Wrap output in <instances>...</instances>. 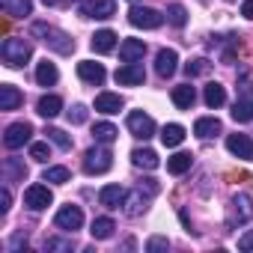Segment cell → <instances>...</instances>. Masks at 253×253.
Returning <instances> with one entry per match:
<instances>
[{
  "instance_id": "obj_25",
  "label": "cell",
  "mask_w": 253,
  "mask_h": 253,
  "mask_svg": "<svg viewBox=\"0 0 253 253\" xmlns=\"http://www.w3.org/2000/svg\"><path fill=\"white\" fill-rule=\"evenodd\" d=\"M185 137H188V134H185V128H182L179 122H170V125H164V128H161V143H164L167 149H176Z\"/></svg>"
},
{
  "instance_id": "obj_46",
  "label": "cell",
  "mask_w": 253,
  "mask_h": 253,
  "mask_svg": "<svg viewBox=\"0 0 253 253\" xmlns=\"http://www.w3.org/2000/svg\"><path fill=\"white\" fill-rule=\"evenodd\" d=\"M42 3H45V6H57V3H60V0H42Z\"/></svg>"
},
{
  "instance_id": "obj_7",
  "label": "cell",
  "mask_w": 253,
  "mask_h": 253,
  "mask_svg": "<svg viewBox=\"0 0 253 253\" xmlns=\"http://www.w3.org/2000/svg\"><path fill=\"white\" fill-rule=\"evenodd\" d=\"M125 125H128V131H131L137 140H149V137L155 134V119H152L149 113H143V110H131Z\"/></svg>"
},
{
  "instance_id": "obj_36",
  "label": "cell",
  "mask_w": 253,
  "mask_h": 253,
  "mask_svg": "<svg viewBox=\"0 0 253 253\" xmlns=\"http://www.w3.org/2000/svg\"><path fill=\"white\" fill-rule=\"evenodd\" d=\"M72 238H45V244H42V250L45 253H72Z\"/></svg>"
},
{
  "instance_id": "obj_31",
  "label": "cell",
  "mask_w": 253,
  "mask_h": 253,
  "mask_svg": "<svg viewBox=\"0 0 253 253\" xmlns=\"http://www.w3.org/2000/svg\"><path fill=\"white\" fill-rule=\"evenodd\" d=\"M131 164H134V167H140V170H155L161 161H158V155H155L152 149H146V146H143V149H134V152H131Z\"/></svg>"
},
{
  "instance_id": "obj_10",
  "label": "cell",
  "mask_w": 253,
  "mask_h": 253,
  "mask_svg": "<svg viewBox=\"0 0 253 253\" xmlns=\"http://www.w3.org/2000/svg\"><path fill=\"white\" fill-rule=\"evenodd\" d=\"M30 134H33L30 122H12L3 131V143H6V149H21L24 143H30Z\"/></svg>"
},
{
  "instance_id": "obj_48",
  "label": "cell",
  "mask_w": 253,
  "mask_h": 253,
  "mask_svg": "<svg viewBox=\"0 0 253 253\" xmlns=\"http://www.w3.org/2000/svg\"><path fill=\"white\" fill-rule=\"evenodd\" d=\"M131 3H137V0H131Z\"/></svg>"
},
{
  "instance_id": "obj_27",
  "label": "cell",
  "mask_w": 253,
  "mask_h": 253,
  "mask_svg": "<svg viewBox=\"0 0 253 253\" xmlns=\"http://www.w3.org/2000/svg\"><path fill=\"white\" fill-rule=\"evenodd\" d=\"M232 119L235 122H250L253 119V95H247V92L238 95V101L232 104Z\"/></svg>"
},
{
  "instance_id": "obj_45",
  "label": "cell",
  "mask_w": 253,
  "mask_h": 253,
  "mask_svg": "<svg viewBox=\"0 0 253 253\" xmlns=\"http://www.w3.org/2000/svg\"><path fill=\"white\" fill-rule=\"evenodd\" d=\"M241 15L247 21H253V0H244V3H241Z\"/></svg>"
},
{
  "instance_id": "obj_9",
  "label": "cell",
  "mask_w": 253,
  "mask_h": 253,
  "mask_svg": "<svg viewBox=\"0 0 253 253\" xmlns=\"http://www.w3.org/2000/svg\"><path fill=\"white\" fill-rule=\"evenodd\" d=\"M51 203H54V194H51L48 185H30V188L24 191V206H27L30 211H42V209H48Z\"/></svg>"
},
{
  "instance_id": "obj_47",
  "label": "cell",
  "mask_w": 253,
  "mask_h": 253,
  "mask_svg": "<svg viewBox=\"0 0 253 253\" xmlns=\"http://www.w3.org/2000/svg\"><path fill=\"white\" fill-rule=\"evenodd\" d=\"M72 3H84V0H72Z\"/></svg>"
},
{
  "instance_id": "obj_16",
  "label": "cell",
  "mask_w": 253,
  "mask_h": 253,
  "mask_svg": "<svg viewBox=\"0 0 253 253\" xmlns=\"http://www.w3.org/2000/svg\"><path fill=\"white\" fill-rule=\"evenodd\" d=\"M122 107H125V98H122L119 92H98V95H95V110L104 113V116H113V113H119Z\"/></svg>"
},
{
  "instance_id": "obj_15",
  "label": "cell",
  "mask_w": 253,
  "mask_h": 253,
  "mask_svg": "<svg viewBox=\"0 0 253 253\" xmlns=\"http://www.w3.org/2000/svg\"><path fill=\"white\" fill-rule=\"evenodd\" d=\"M176 69H179V54H176L173 48H161L158 57H155V72H158L161 78H173Z\"/></svg>"
},
{
  "instance_id": "obj_40",
  "label": "cell",
  "mask_w": 253,
  "mask_h": 253,
  "mask_svg": "<svg viewBox=\"0 0 253 253\" xmlns=\"http://www.w3.org/2000/svg\"><path fill=\"white\" fill-rule=\"evenodd\" d=\"M161 250H170V238L167 235H152L146 241V253H161Z\"/></svg>"
},
{
  "instance_id": "obj_30",
  "label": "cell",
  "mask_w": 253,
  "mask_h": 253,
  "mask_svg": "<svg viewBox=\"0 0 253 253\" xmlns=\"http://www.w3.org/2000/svg\"><path fill=\"white\" fill-rule=\"evenodd\" d=\"M92 137H95V143H107L110 146L119 137V128H116L113 122H95L92 125Z\"/></svg>"
},
{
  "instance_id": "obj_17",
  "label": "cell",
  "mask_w": 253,
  "mask_h": 253,
  "mask_svg": "<svg viewBox=\"0 0 253 253\" xmlns=\"http://www.w3.org/2000/svg\"><path fill=\"white\" fill-rule=\"evenodd\" d=\"M146 54V42L143 39H125L119 45V60L122 63H140Z\"/></svg>"
},
{
  "instance_id": "obj_24",
  "label": "cell",
  "mask_w": 253,
  "mask_h": 253,
  "mask_svg": "<svg viewBox=\"0 0 253 253\" xmlns=\"http://www.w3.org/2000/svg\"><path fill=\"white\" fill-rule=\"evenodd\" d=\"M60 110H63V98H60V95H42V98L36 101V113L45 116V119L60 116Z\"/></svg>"
},
{
  "instance_id": "obj_4",
  "label": "cell",
  "mask_w": 253,
  "mask_h": 253,
  "mask_svg": "<svg viewBox=\"0 0 253 253\" xmlns=\"http://www.w3.org/2000/svg\"><path fill=\"white\" fill-rule=\"evenodd\" d=\"M110 167H113V155H110L107 143H95V146L84 155V170H86L89 176H101V173H107Z\"/></svg>"
},
{
  "instance_id": "obj_21",
  "label": "cell",
  "mask_w": 253,
  "mask_h": 253,
  "mask_svg": "<svg viewBox=\"0 0 253 253\" xmlns=\"http://www.w3.org/2000/svg\"><path fill=\"white\" fill-rule=\"evenodd\" d=\"M194 101H197V89H194L191 84H179V86H173V104H176L179 110H191Z\"/></svg>"
},
{
  "instance_id": "obj_13",
  "label": "cell",
  "mask_w": 253,
  "mask_h": 253,
  "mask_svg": "<svg viewBox=\"0 0 253 253\" xmlns=\"http://www.w3.org/2000/svg\"><path fill=\"white\" fill-rule=\"evenodd\" d=\"M78 78H81L84 84L101 86V84H104V78H107V72H104V66H101V63H95V60H81V63H78Z\"/></svg>"
},
{
  "instance_id": "obj_35",
  "label": "cell",
  "mask_w": 253,
  "mask_h": 253,
  "mask_svg": "<svg viewBox=\"0 0 253 253\" xmlns=\"http://www.w3.org/2000/svg\"><path fill=\"white\" fill-rule=\"evenodd\" d=\"M167 21L182 30V27L188 24V9H185L182 3H170V6H167Z\"/></svg>"
},
{
  "instance_id": "obj_12",
  "label": "cell",
  "mask_w": 253,
  "mask_h": 253,
  "mask_svg": "<svg viewBox=\"0 0 253 253\" xmlns=\"http://www.w3.org/2000/svg\"><path fill=\"white\" fill-rule=\"evenodd\" d=\"M116 84H122V86H140L143 81H146V69L140 66V63H125V66H119L116 69Z\"/></svg>"
},
{
  "instance_id": "obj_37",
  "label": "cell",
  "mask_w": 253,
  "mask_h": 253,
  "mask_svg": "<svg viewBox=\"0 0 253 253\" xmlns=\"http://www.w3.org/2000/svg\"><path fill=\"white\" fill-rule=\"evenodd\" d=\"M185 72H188V78H197V75H209V72H211V63H209L206 57H197V60H191V63L185 66Z\"/></svg>"
},
{
  "instance_id": "obj_26",
  "label": "cell",
  "mask_w": 253,
  "mask_h": 253,
  "mask_svg": "<svg viewBox=\"0 0 253 253\" xmlns=\"http://www.w3.org/2000/svg\"><path fill=\"white\" fill-rule=\"evenodd\" d=\"M57 78H60V72H57V66H54L51 60L36 63V84H39V86H54Z\"/></svg>"
},
{
  "instance_id": "obj_22",
  "label": "cell",
  "mask_w": 253,
  "mask_h": 253,
  "mask_svg": "<svg viewBox=\"0 0 253 253\" xmlns=\"http://www.w3.org/2000/svg\"><path fill=\"white\" fill-rule=\"evenodd\" d=\"M203 101H206V107L217 110V107L226 104V89H223L217 81H211V84H206V89H203Z\"/></svg>"
},
{
  "instance_id": "obj_3",
  "label": "cell",
  "mask_w": 253,
  "mask_h": 253,
  "mask_svg": "<svg viewBox=\"0 0 253 253\" xmlns=\"http://www.w3.org/2000/svg\"><path fill=\"white\" fill-rule=\"evenodd\" d=\"M250 217H253V197H250V194H235L232 203H229L226 226H229V229H238V226L250 223Z\"/></svg>"
},
{
  "instance_id": "obj_8",
  "label": "cell",
  "mask_w": 253,
  "mask_h": 253,
  "mask_svg": "<svg viewBox=\"0 0 253 253\" xmlns=\"http://www.w3.org/2000/svg\"><path fill=\"white\" fill-rule=\"evenodd\" d=\"M149 200H152V194H149V191L143 194V185H140V188H134V191L125 194V200H122V211L128 214V217H140V214L149 209Z\"/></svg>"
},
{
  "instance_id": "obj_44",
  "label": "cell",
  "mask_w": 253,
  "mask_h": 253,
  "mask_svg": "<svg viewBox=\"0 0 253 253\" xmlns=\"http://www.w3.org/2000/svg\"><path fill=\"white\" fill-rule=\"evenodd\" d=\"M238 250H241V253H250V250H253V229H247V232L238 238Z\"/></svg>"
},
{
  "instance_id": "obj_33",
  "label": "cell",
  "mask_w": 253,
  "mask_h": 253,
  "mask_svg": "<svg viewBox=\"0 0 253 253\" xmlns=\"http://www.w3.org/2000/svg\"><path fill=\"white\" fill-rule=\"evenodd\" d=\"M191 164H194V158H191L188 152H176L173 158H167V170H170L173 176H182V173H188V170H191Z\"/></svg>"
},
{
  "instance_id": "obj_1",
  "label": "cell",
  "mask_w": 253,
  "mask_h": 253,
  "mask_svg": "<svg viewBox=\"0 0 253 253\" xmlns=\"http://www.w3.org/2000/svg\"><path fill=\"white\" fill-rule=\"evenodd\" d=\"M30 36L39 39V42H42L45 48H51L54 54L69 57V54L75 51V39H72L69 33H63L60 27H51V24H45V21H36V24L30 27Z\"/></svg>"
},
{
  "instance_id": "obj_43",
  "label": "cell",
  "mask_w": 253,
  "mask_h": 253,
  "mask_svg": "<svg viewBox=\"0 0 253 253\" xmlns=\"http://www.w3.org/2000/svg\"><path fill=\"white\" fill-rule=\"evenodd\" d=\"M9 206H12V194H9V188L3 185V188H0V214H6Z\"/></svg>"
},
{
  "instance_id": "obj_39",
  "label": "cell",
  "mask_w": 253,
  "mask_h": 253,
  "mask_svg": "<svg viewBox=\"0 0 253 253\" xmlns=\"http://www.w3.org/2000/svg\"><path fill=\"white\" fill-rule=\"evenodd\" d=\"M30 158H33V161H39V164H45V161L51 158V146H48V143H42V140H39V143H30Z\"/></svg>"
},
{
  "instance_id": "obj_14",
  "label": "cell",
  "mask_w": 253,
  "mask_h": 253,
  "mask_svg": "<svg viewBox=\"0 0 253 253\" xmlns=\"http://www.w3.org/2000/svg\"><path fill=\"white\" fill-rule=\"evenodd\" d=\"M226 149L241 158V161H253V137L250 134H229L226 137Z\"/></svg>"
},
{
  "instance_id": "obj_38",
  "label": "cell",
  "mask_w": 253,
  "mask_h": 253,
  "mask_svg": "<svg viewBox=\"0 0 253 253\" xmlns=\"http://www.w3.org/2000/svg\"><path fill=\"white\" fill-rule=\"evenodd\" d=\"M45 134H48V140H51L54 146H60V149H72V137H69L66 131H60V128H45Z\"/></svg>"
},
{
  "instance_id": "obj_34",
  "label": "cell",
  "mask_w": 253,
  "mask_h": 253,
  "mask_svg": "<svg viewBox=\"0 0 253 253\" xmlns=\"http://www.w3.org/2000/svg\"><path fill=\"white\" fill-rule=\"evenodd\" d=\"M69 179H72L69 167H45V173H42V182H48V185H66Z\"/></svg>"
},
{
  "instance_id": "obj_32",
  "label": "cell",
  "mask_w": 253,
  "mask_h": 253,
  "mask_svg": "<svg viewBox=\"0 0 253 253\" xmlns=\"http://www.w3.org/2000/svg\"><path fill=\"white\" fill-rule=\"evenodd\" d=\"M113 229H116V223H113L110 217H95L92 226H89V232H92L95 241H107V238L113 235Z\"/></svg>"
},
{
  "instance_id": "obj_41",
  "label": "cell",
  "mask_w": 253,
  "mask_h": 253,
  "mask_svg": "<svg viewBox=\"0 0 253 253\" xmlns=\"http://www.w3.org/2000/svg\"><path fill=\"white\" fill-rule=\"evenodd\" d=\"M86 116H89V110H86L84 104H75V107L69 110V122H72V125H84Z\"/></svg>"
},
{
  "instance_id": "obj_11",
  "label": "cell",
  "mask_w": 253,
  "mask_h": 253,
  "mask_svg": "<svg viewBox=\"0 0 253 253\" xmlns=\"http://www.w3.org/2000/svg\"><path fill=\"white\" fill-rule=\"evenodd\" d=\"M81 15L86 18H113L116 15V0H84L81 3Z\"/></svg>"
},
{
  "instance_id": "obj_28",
  "label": "cell",
  "mask_w": 253,
  "mask_h": 253,
  "mask_svg": "<svg viewBox=\"0 0 253 253\" xmlns=\"http://www.w3.org/2000/svg\"><path fill=\"white\" fill-rule=\"evenodd\" d=\"M0 170H3V179L6 182H24V176H27V167H24L21 158H6Z\"/></svg>"
},
{
  "instance_id": "obj_42",
  "label": "cell",
  "mask_w": 253,
  "mask_h": 253,
  "mask_svg": "<svg viewBox=\"0 0 253 253\" xmlns=\"http://www.w3.org/2000/svg\"><path fill=\"white\" fill-rule=\"evenodd\" d=\"M6 247H9L12 253H15V250H21V247H27V232H15V235L9 238V244H6Z\"/></svg>"
},
{
  "instance_id": "obj_19",
  "label": "cell",
  "mask_w": 253,
  "mask_h": 253,
  "mask_svg": "<svg viewBox=\"0 0 253 253\" xmlns=\"http://www.w3.org/2000/svg\"><path fill=\"white\" fill-rule=\"evenodd\" d=\"M220 119L217 116H200L197 122H194V134L200 137V140H209V137H214V134H220Z\"/></svg>"
},
{
  "instance_id": "obj_6",
  "label": "cell",
  "mask_w": 253,
  "mask_h": 253,
  "mask_svg": "<svg viewBox=\"0 0 253 253\" xmlns=\"http://www.w3.org/2000/svg\"><path fill=\"white\" fill-rule=\"evenodd\" d=\"M54 226L57 229H63V232H75V229H81L84 226V211H81V206H60V211L54 214Z\"/></svg>"
},
{
  "instance_id": "obj_20",
  "label": "cell",
  "mask_w": 253,
  "mask_h": 253,
  "mask_svg": "<svg viewBox=\"0 0 253 253\" xmlns=\"http://www.w3.org/2000/svg\"><path fill=\"white\" fill-rule=\"evenodd\" d=\"M21 104H24V95L18 86H12V84L0 86V110H18Z\"/></svg>"
},
{
  "instance_id": "obj_5",
  "label": "cell",
  "mask_w": 253,
  "mask_h": 253,
  "mask_svg": "<svg viewBox=\"0 0 253 253\" xmlns=\"http://www.w3.org/2000/svg\"><path fill=\"white\" fill-rule=\"evenodd\" d=\"M128 24L140 27V30H158L164 24V15L152 6H131L128 9Z\"/></svg>"
},
{
  "instance_id": "obj_18",
  "label": "cell",
  "mask_w": 253,
  "mask_h": 253,
  "mask_svg": "<svg viewBox=\"0 0 253 253\" xmlns=\"http://www.w3.org/2000/svg\"><path fill=\"white\" fill-rule=\"evenodd\" d=\"M125 191L122 185H104L101 191H98V203L104 206V209H122V200H125Z\"/></svg>"
},
{
  "instance_id": "obj_23",
  "label": "cell",
  "mask_w": 253,
  "mask_h": 253,
  "mask_svg": "<svg viewBox=\"0 0 253 253\" xmlns=\"http://www.w3.org/2000/svg\"><path fill=\"white\" fill-rule=\"evenodd\" d=\"M0 6L9 18H27L33 15V0H0Z\"/></svg>"
},
{
  "instance_id": "obj_29",
  "label": "cell",
  "mask_w": 253,
  "mask_h": 253,
  "mask_svg": "<svg viewBox=\"0 0 253 253\" xmlns=\"http://www.w3.org/2000/svg\"><path fill=\"white\" fill-rule=\"evenodd\" d=\"M89 45H92L95 54H110V51L116 48V33H113V30H98Z\"/></svg>"
},
{
  "instance_id": "obj_2",
  "label": "cell",
  "mask_w": 253,
  "mask_h": 253,
  "mask_svg": "<svg viewBox=\"0 0 253 253\" xmlns=\"http://www.w3.org/2000/svg\"><path fill=\"white\" fill-rule=\"evenodd\" d=\"M0 57H3V63L9 69H21V66L30 63L33 45L27 39H21V36H9V39H3V45H0Z\"/></svg>"
}]
</instances>
